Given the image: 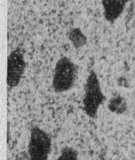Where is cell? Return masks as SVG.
<instances>
[{
    "label": "cell",
    "mask_w": 135,
    "mask_h": 160,
    "mask_svg": "<svg viewBox=\"0 0 135 160\" xmlns=\"http://www.w3.org/2000/svg\"><path fill=\"white\" fill-rule=\"evenodd\" d=\"M51 151V139L41 128L34 126L30 131L28 156L30 160H48Z\"/></svg>",
    "instance_id": "3"
},
{
    "label": "cell",
    "mask_w": 135,
    "mask_h": 160,
    "mask_svg": "<svg viewBox=\"0 0 135 160\" xmlns=\"http://www.w3.org/2000/svg\"><path fill=\"white\" fill-rule=\"evenodd\" d=\"M56 160H78V153L73 148H65Z\"/></svg>",
    "instance_id": "8"
},
{
    "label": "cell",
    "mask_w": 135,
    "mask_h": 160,
    "mask_svg": "<svg viewBox=\"0 0 135 160\" xmlns=\"http://www.w3.org/2000/svg\"><path fill=\"white\" fill-rule=\"evenodd\" d=\"M68 38L71 42V44L73 45L74 48L76 49H80L83 47L87 42L86 36L79 28H74L70 29L68 33Z\"/></svg>",
    "instance_id": "6"
},
{
    "label": "cell",
    "mask_w": 135,
    "mask_h": 160,
    "mask_svg": "<svg viewBox=\"0 0 135 160\" xmlns=\"http://www.w3.org/2000/svg\"><path fill=\"white\" fill-rule=\"evenodd\" d=\"M26 61L21 48L11 51L7 60V85L9 89L17 87L23 77L26 70Z\"/></svg>",
    "instance_id": "4"
},
{
    "label": "cell",
    "mask_w": 135,
    "mask_h": 160,
    "mask_svg": "<svg viewBox=\"0 0 135 160\" xmlns=\"http://www.w3.org/2000/svg\"><path fill=\"white\" fill-rule=\"evenodd\" d=\"M105 101L99 77L95 71L91 70L88 75L84 86V95L82 99L83 111L90 118H95L99 109Z\"/></svg>",
    "instance_id": "1"
},
{
    "label": "cell",
    "mask_w": 135,
    "mask_h": 160,
    "mask_svg": "<svg viewBox=\"0 0 135 160\" xmlns=\"http://www.w3.org/2000/svg\"><path fill=\"white\" fill-rule=\"evenodd\" d=\"M108 108L114 113H124L127 110V102L122 95H114L108 103Z\"/></svg>",
    "instance_id": "7"
},
{
    "label": "cell",
    "mask_w": 135,
    "mask_h": 160,
    "mask_svg": "<svg viewBox=\"0 0 135 160\" xmlns=\"http://www.w3.org/2000/svg\"><path fill=\"white\" fill-rule=\"evenodd\" d=\"M78 68L70 58L62 57L55 66L53 77H52V87L56 92H65L73 87L77 79Z\"/></svg>",
    "instance_id": "2"
},
{
    "label": "cell",
    "mask_w": 135,
    "mask_h": 160,
    "mask_svg": "<svg viewBox=\"0 0 135 160\" xmlns=\"http://www.w3.org/2000/svg\"><path fill=\"white\" fill-rule=\"evenodd\" d=\"M128 0H101L104 18L109 23H114L126 8Z\"/></svg>",
    "instance_id": "5"
}]
</instances>
